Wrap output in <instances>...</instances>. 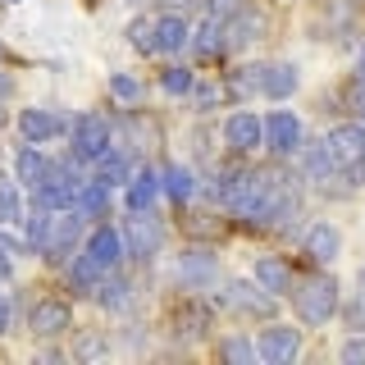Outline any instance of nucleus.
<instances>
[{
    "instance_id": "f257e3e1",
    "label": "nucleus",
    "mask_w": 365,
    "mask_h": 365,
    "mask_svg": "<svg viewBox=\"0 0 365 365\" xmlns=\"http://www.w3.org/2000/svg\"><path fill=\"white\" fill-rule=\"evenodd\" d=\"M292 306L306 324H329V319L338 315V283L329 279V274H315V279H306V283L292 288Z\"/></svg>"
},
{
    "instance_id": "f03ea898",
    "label": "nucleus",
    "mask_w": 365,
    "mask_h": 365,
    "mask_svg": "<svg viewBox=\"0 0 365 365\" xmlns=\"http://www.w3.org/2000/svg\"><path fill=\"white\" fill-rule=\"evenodd\" d=\"M78 182H83V178H78L68 165H46L41 182L32 187V197H37V201H46L51 210H68V205H73V192H78Z\"/></svg>"
},
{
    "instance_id": "7ed1b4c3",
    "label": "nucleus",
    "mask_w": 365,
    "mask_h": 365,
    "mask_svg": "<svg viewBox=\"0 0 365 365\" xmlns=\"http://www.w3.org/2000/svg\"><path fill=\"white\" fill-rule=\"evenodd\" d=\"M297 351H302V334L292 324H269L265 334L256 338V356L269 365H292Z\"/></svg>"
},
{
    "instance_id": "20e7f679",
    "label": "nucleus",
    "mask_w": 365,
    "mask_h": 365,
    "mask_svg": "<svg viewBox=\"0 0 365 365\" xmlns=\"http://www.w3.org/2000/svg\"><path fill=\"white\" fill-rule=\"evenodd\" d=\"M110 151V123L101 119V114H83V119L73 123V155L78 160H96Z\"/></svg>"
},
{
    "instance_id": "39448f33",
    "label": "nucleus",
    "mask_w": 365,
    "mask_h": 365,
    "mask_svg": "<svg viewBox=\"0 0 365 365\" xmlns=\"http://www.w3.org/2000/svg\"><path fill=\"white\" fill-rule=\"evenodd\" d=\"M224 142H228V151L251 155L260 142H265V123H260L251 110H237V114H228V123H224Z\"/></svg>"
},
{
    "instance_id": "423d86ee",
    "label": "nucleus",
    "mask_w": 365,
    "mask_h": 365,
    "mask_svg": "<svg viewBox=\"0 0 365 365\" xmlns=\"http://www.w3.org/2000/svg\"><path fill=\"white\" fill-rule=\"evenodd\" d=\"M265 146L274 155H292V151H302V119L288 110H274L269 119H265Z\"/></svg>"
},
{
    "instance_id": "0eeeda50",
    "label": "nucleus",
    "mask_w": 365,
    "mask_h": 365,
    "mask_svg": "<svg viewBox=\"0 0 365 365\" xmlns=\"http://www.w3.org/2000/svg\"><path fill=\"white\" fill-rule=\"evenodd\" d=\"M68 324H73V311H68L64 302H55V297L37 302V306H32V315H28V329L37 338H60Z\"/></svg>"
},
{
    "instance_id": "6e6552de",
    "label": "nucleus",
    "mask_w": 365,
    "mask_h": 365,
    "mask_svg": "<svg viewBox=\"0 0 365 365\" xmlns=\"http://www.w3.org/2000/svg\"><path fill=\"white\" fill-rule=\"evenodd\" d=\"M87 260H91V265H96L101 274H110V269L123 260V237L114 233L110 224L91 228V237H87Z\"/></svg>"
},
{
    "instance_id": "1a4fd4ad",
    "label": "nucleus",
    "mask_w": 365,
    "mask_h": 365,
    "mask_svg": "<svg viewBox=\"0 0 365 365\" xmlns=\"http://www.w3.org/2000/svg\"><path fill=\"white\" fill-rule=\"evenodd\" d=\"M160 242H165V233H160V224L151 220V210H137V220H128V256L137 260H151Z\"/></svg>"
},
{
    "instance_id": "9d476101",
    "label": "nucleus",
    "mask_w": 365,
    "mask_h": 365,
    "mask_svg": "<svg viewBox=\"0 0 365 365\" xmlns=\"http://www.w3.org/2000/svg\"><path fill=\"white\" fill-rule=\"evenodd\" d=\"M324 146L334 151L338 169L342 165H356V160L365 155V123H342V128H334V133L324 137Z\"/></svg>"
},
{
    "instance_id": "9b49d317",
    "label": "nucleus",
    "mask_w": 365,
    "mask_h": 365,
    "mask_svg": "<svg viewBox=\"0 0 365 365\" xmlns=\"http://www.w3.org/2000/svg\"><path fill=\"white\" fill-rule=\"evenodd\" d=\"M19 133H23V142L41 146V142H51V137L64 133V119L55 110H23L19 114Z\"/></svg>"
},
{
    "instance_id": "f8f14e48",
    "label": "nucleus",
    "mask_w": 365,
    "mask_h": 365,
    "mask_svg": "<svg viewBox=\"0 0 365 365\" xmlns=\"http://www.w3.org/2000/svg\"><path fill=\"white\" fill-rule=\"evenodd\" d=\"M187 41H192V28H187V19H182V14H160L155 19V51L182 55V51H187Z\"/></svg>"
},
{
    "instance_id": "ddd939ff",
    "label": "nucleus",
    "mask_w": 365,
    "mask_h": 365,
    "mask_svg": "<svg viewBox=\"0 0 365 365\" xmlns=\"http://www.w3.org/2000/svg\"><path fill=\"white\" fill-rule=\"evenodd\" d=\"M256 283L269 297H288L292 292V265L283 256H260L256 260Z\"/></svg>"
},
{
    "instance_id": "4468645a",
    "label": "nucleus",
    "mask_w": 365,
    "mask_h": 365,
    "mask_svg": "<svg viewBox=\"0 0 365 365\" xmlns=\"http://www.w3.org/2000/svg\"><path fill=\"white\" fill-rule=\"evenodd\" d=\"M342 251V233L329 220H319V224H311V233H306V256L315 260V265H329Z\"/></svg>"
},
{
    "instance_id": "2eb2a0df",
    "label": "nucleus",
    "mask_w": 365,
    "mask_h": 365,
    "mask_svg": "<svg viewBox=\"0 0 365 365\" xmlns=\"http://www.w3.org/2000/svg\"><path fill=\"white\" fill-rule=\"evenodd\" d=\"M260 292H265L260 283H228L224 302H233L237 311H247V315H269L274 311V297H260Z\"/></svg>"
},
{
    "instance_id": "dca6fc26",
    "label": "nucleus",
    "mask_w": 365,
    "mask_h": 365,
    "mask_svg": "<svg viewBox=\"0 0 365 365\" xmlns=\"http://www.w3.org/2000/svg\"><path fill=\"white\" fill-rule=\"evenodd\" d=\"M51 228H55V210H51L46 201H32L28 220H23V233H28V247H32V251H46V237H51Z\"/></svg>"
},
{
    "instance_id": "f3484780",
    "label": "nucleus",
    "mask_w": 365,
    "mask_h": 365,
    "mask_svg": "<svg viewBox=\"0 0 365 365\" xmlns=\"http://www.w3.org/2000/svg\"><path fill=\"white\" fill-rule=\"evenodd\" d=\"M260 91H265L269 101L292 96V91H297V68H292V64H269V68H260Z\"/></svg>"
},
{
    "instance_id": "a211bd4d",
    "label": "nucleus",
    "mask_w": 365,
    "mask_h": 365,
    "mask_svg": "<svg viewBox=\"0 0 365 365\" xmlns=\"http://www.w3.org/2000/svg\"><path fill=\"white\" fill-rule=\"evenodd\" d=\"M96 302L106 306V311H114V315L128 311V306H133V283L128 279H114V269H110V279L96 283Z\"/></svg>"
},
{
    "instance_id": "6ab92c4d",
    "label": "nucleus",
    "mask_w": 365,
    "mask_h": 365,
    "mask_svg": "<svg viewBox=\"0 0 365 365\" xmlns=\"http://www.w3.org/2000/svg\"><path fill=\"white\" fill-rule=\"evenodd\" d=\"M68 210L83 215V220H101V215H106V187H101V182H78Z\"/></svg>"
},
{
    "instance_id": "aec40b11",
    "label": "nucleus",
    "mask_w": 365,
    "mask_h": 365,
    "mask_svg": "<svg viewBox=\"0 0 365 365\" xmlns=\"http://www.w3.org/2000/svg\"><path fill=\"white\" fill-rule=\"evenodd\" d=\"M155 192H160V174H155V169H137V174L128 178V205H133V210H151Z\"/></svg>"
},
{
    "instance_id": "412c9836",
    "label": "nucleus",
    "mask_w": 365,
    "mask_h": 365,
    "mask_svg": "<svg viewBox=\"0 0 365 365\" xmlns=\"http://www.w3.org/2000/svg\"><path fill=\"white\" fill-rule=\"evenodd\" d=\"M178 279H187V283H210V279H215V256H205V251H182Z\"/></svg>"
},
{
    "instance_id": "4be33fe9",
    "label": "nucleus",
    "mask_w": 365,
    "mask_h": 365,
    "mask_svg": "<svg viewBox=\"0 0 365 365\" xmlns=\"http://www.w3.org/2000/svg\"><path fill=\"white\" fill-rule=\"evenodd\" d=\"M160 187L169 192L178 205L182 201H192V192H197V178H192V169H182V165H169L165 174H160Z\"/></svg>"
},
{
    "instance_id": "5701e85b",
    "label": "nucleus",
    "mask_w": 365,
    "mask_h": 365,
    "mask_svg": "<svg viewBox=\"0 0 365 365\" xmlns=\"http://www.w3.org/2000/svg\"><path fill=\"white\" fill-rule=\"evenodd\" d=\"M91 165H96V182H101V187H119V182H128V160H123V155H96V160H91Z\"/></svg>"
},
{
    "instance_id": "b1692460",
    "label": "nucleus",
    "mask_w": 365,
    "mask_h": 365,
    "mask_svg": "<svg viewBox=\"0 0 365 365\" xmlns=\"http://www.w3.org/2000/svg\"><path fill=\"white\" fill-rule=\"evenodd\" d=\"M187 46H197V55H220L224 51V19H205L201 28H197V41H187Z\"/></svg>"
},
{
    "instance_id": "393cba45",
    "label": "nucleus",
    "mask_w": 365,
    "mask_h": 365,
    "mask_svg": "<svg viewBox=\"0 0 365 365\" xmlns=\"http://www.w3.org/2000/svg\"><path fill=\"white\" fill-rule=\"evenodd\" d=\"M41 174H46V160H41V151H37V146H23V151H19V182H23V187H37V182H41Z\"/></svg>"
},
{
    "instance_id": "a878e982",
    "label": "nucleus",
    "mask_w": 365,
    "mask_h": 365,
    "mask_svg": "<svg viewBox=\"0 0 365 365\" xmlns=\"http://www.w3.org/2000/svg\"><path fill=\"white\" fill-rule=\"evenodd\" d=\"M306 169H311V178L329 182V174L338 169V160H334V151H329L324 142H315V146H306Z\"/></svg>"
},
{
    "instance_id": "bb28decb",
    "label": "nucleus",
    "mask_w": 365,
    "mask_h": 365,
    "mask_svg": "<svg viewBox=\"0 0 365 365\" xmlns=\"http://www.w3.org/2000/svg\"><path fill=\"white\" fill-rule=\"evenodd\" d=\"M96 283H101V269L91 265L87 256H78L73 265H68V288H78V292H91Z\"/></svg>"
},
{
    "instance_id": "cd10ccee",
    "label": "nucleus",
    "mask_w": 365,
    "mask_h": 365,
    "mask_svg": "<svg viewBox=\"0 0 365 365\" xmlns=\"http://www.w3.org/2000/svg\"><path fill=\"white\" fill-rule=\"evenodd\" d=\"M23 205H19V187L9 178H0V224H19Z\"/></svg>"
},
{
    "instance_id": "c85d7f7f",
    "label": "nucleus",
    "mask_w": 365,
    "mask_h": 365,
    "mask_svg": "<svg viewBox=\"0 0 365 365\" xmlns=\"http://www.w3.org/2000/svg\"><path fill=\"white\" fill-rule=\"evenodd\" d=\"M110 96H114V101H128V106H133V101L142 96V83H137V78H128V73H114V78H110Z\"/></svg>"
},
{
    "instance_id": "c756f323",
    "label": "nucleus",
    "mask_w": 365,
    "mask_h": 365,
    "mask_svg": "<svg viewBox=\"0 0 365 365\" xmlns=\"http://www.w3.org/2000/svg\"><path fill=\"white\" fill-rule=\"evenodd\" d=\"M160 87H165L169 96H187V91H192V73H187V68H165Z\"/></svg>"
},
{
    "instance_id": "7c9ffc66",
    "label": "nucleus",
    "mask_w": 365,
    "mask_h": 365,
    "mask_svg": "<svg viewBox=\"0 0 365 365\" xmlns=\"http://www.w3.org/2000/svg\"><path fill=\"white\" fill-rule=\"evenodd\" d=\"M128 41H133V51H155V23L137 19L133 28H128Z\"/></svg>"
},
{
    "instance_id": "2f4dec72",
    "label": "nucleus",
    "mask_w": 365,
    "mask_h": 365,
    "mask_svg": "<svg viewBox=\"0 0 365 365\" xmlns=\"http://www.w3.org/2000/svg\"><path fill=\"white\" fill-rule=\"evenodd\" d=\"M220 356H228V361H251V356H256V347H247L242 338H233V342H224V347H220Z\"/></svg>"
},
{
    "instance_id": "473e14b6",
    "label": "nucleus",
    "mask_w": 365,
    "mask_h": 365,
    "mask_svg": "<svg viewBox=\"0 0 365 365\" xmlns=\"http://www.w3.org/2000/svg\"><path fill=\"white\" fill-rule=\"evenodd\" d=\"M242 9H247V0H210L215 19H233V14H242Z\"/></svg>"
},
{
    "instance_id": "72a5a7b5",
    "label": "nucleus",
    "mask_w": 365,
    "mask_h": 365,
    "mask_svg": "<svg viewBox=\"0 0 365 365\" xmlns=\"http://www.w3.org/2000/svg\"><path fill=\"white\" fill-rule=\"evenodd\" d=\"M342 361H347V365H361L365 361V338H351L347 347H342Z\"/></svg>"
},
{
    "instance_id": "f704fd0d",
    "label": "nucleus",
    "mask_w": 365,
    "mask_h": 365,
    "mask_svg": "<svg viewBox=\"0 0 365 365\" xmlns=\"http://www.w3.org/2000/svg\"><path fill=\"white\" fill-rule=\"evenodd\" d=\"M347 324L356 329V334H365V302H356V306L347 311Z\"/></svg>"
},
{
    "instance_id": "c9c22d12",
    "label": "nucleus",
    "mask_w": 365,
    "mask_h": 365,
    "mask_svg": "<svg viewBox=\"0 0 365 365\" xmlns=\"http://www.w3.org/2000/svg\"><path fill=\"white\" fill-rule=\"evenodd\" d=\"M351 114L365 119V83H356V91H351Z\"/></svg>"
},
{
    "instance_id": "e433bc0d",
    "label": "nucleus",
    "mask_w": 365,
    "mask_h": 365,
    "mask_svg": "<svg viewBox=\"0 0 365 365\" xmlns=\"http://www.w3.org/2000/svg\"><path fill=\"white\" fill-rule=\"evenodd\" d=\"M215 101H220V91H215V87H201V91H197V106H201V110H210Z\"/></svg>"
},
{
    "instance_id": "4c0bfd02",
    "label": "nucleus",
    "mask_w": 365,
    "mask_h": 365,
    "mask_svg": "<svg viewBox=\"0 0 365 365\" xmlns=\"http://www.w3.org/2000/svg\"><path fill=\"white\" fill-rule=\"evenodd\" d=\"M5 329H9V297L0 292V334H5Z\"/></svg>"
},
{
    "instance_id": "58836bf2",
    "label": "nucleus",
    "mask_w": 365,
    "mask_h": 365,
    "mask_svg": "<svg viewBox=\"0 0 365 365\" xmlns=\"http://www.w3.org/2000/svg\"><path fill=\"white\" fill-rule=\"evenodd\" d=\"M351 174H356V182H361V187H365V155L356 160V165H351Z\"/></svg>"
},
{
    "instance_id": "ea45409f",
    "label": "nucleus",
    "mask_w": 365,
    "mask_h": 365,
    "mask_svg": "<svg viewBox=\"0 0 365 365\" xmlns=\"http://www.w3.org/2000/svg\"><path fill=\"white\" fill-rule=\"evenodd\" d=\"M9 91H14V78H9V73H0V96H9Z\"/></svg>"
},
{
    "instance_id": "a19ab883",
    "label": "nucleus",
    "mask_w": 365,
    "mask_h": 365,
    "mask_svg": "<svg viewBox=\"0 0 365 365\" xmlns=\"http://www.w3.org/2000/svg\"><path fill=\"white\" fill-rule=\"evenodd\" d=\"M5 279H9V256L0 251V283H5Z\"/></svg>"
},
{
    "instance_id": "79ce46f5",
    "label": "nucleus",
    "mask_w": 365,
    "mask_h": 365,
    "mask_svg": "<svg viewBox=\"0 0 365 365\" xmlns=\"http://www.w3.org/2000/svg\"><path fill=\"white\" fill-rule=\"evenodd\" d=\"M356 83H365V51H361V60H356Z\"/></svg>"
},
{
    "instance_id": "37998d69",
    "label": "nucleus",
    "mask_w": 365,
    "mask_h": 365,
    "mask_svg": "<svg viewBox=\"0 0 365 365\" xmlns=\"http://www.w3.org/2000/svg\"><path fill=\"white\" fill-rule=\"evenodd\" d=\"M361 288H365V269H361Z\"/></svg>"
},
{
    "instance_id": "c03bdc74",
    "label": "nucleus",
    "mask_w": 365,
    "mask_h": 365,
    "mask_svg": "<svg viewBox=\"0 0 365 365\" xmlns=\"http://www.w3.org/2000/svg\"><path fill=\"white\" fill-rule=\"evenodd\" d=\"M5 5H19V0H5Z\"/></svg>"
}]
</instances>
